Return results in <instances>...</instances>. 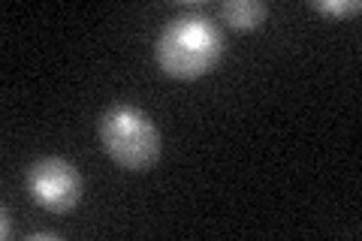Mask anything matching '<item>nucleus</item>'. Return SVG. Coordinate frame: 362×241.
Instances as JSON below:
<instances>
[{
    "label": "nucleus",
    "instance_id": "1",
    "mask_svg": "<svg viewBox=\"0 0 362 241\" xmlns=\"http://www.w3.org/2000/svg\"><path fill=\"white\" fill-rule=\"evenodd\" d=\"M223 54V37L209 16L190 13L173 18L157 40L154 57L160 70L178 82H194L206 76Z\"/></svg>",
    "mask_w": 362,
    "mask_h": 241
},
{
    "label": "nucleus",
    "instance_id": "2",
    "mask_svg": "<svg viewBox=\"0 0 362 241\" xmlns=\"http://www.w3.org/2000/svg\"><path fill=\"white\" fill-rule=\"evenodd\" d=\"M100 142L118 166L130 172H145L160 157V133L142 109L130 102H115L100 118Z\"/></svg>",
    "mask_w": 362,
    "mask_h": 241
},
{
    "label": "nucleus",
    "instance_id": "3",
    "mask_svg": "<svg viewBox=\"0 0 362 241\" xmlns=\"http://www.w3.org/2000/svg\"><path fill=\"white\" fill-rule=\"evenodd\" d=\"M28 193L45 211H73L82 199V175L64 157H42L28 169Z\"/></svg>",
    "mask_w": 362,
    "mask_h": 241
},
{
    "label": "nucleus",
    "instance_id": "4",
    "mask_svg": "<svg viewBox=\"0 0 362 241\" xmlns=\"http://www.w3.org/2000/svg\"><path fill=\"white\" fill-rule=\"evenodd\" d=\"M269 16V6L263 0H226L221 4V18L223 25H230L233 30H259Z\"/></svg>",
    "mask_w": 362,
    "mask_h": 241
},
{
    "label": "nucleus",
    "instance_id": "5",
    "mask_svg": "<svg viewBox=\"0 0 362 241\" xmlns=\"http://www.w3.org/2000/svg\"><path fill=\"white\" fill-rule=\"evenodd\" d=\"M311 6L323 16H356L362 9L359 0H314Z\"/></svg>",
    "mask_w": 362,
    "mask_h": 241
},
{
    "label": "nucleus",
    "instance_id": "6",
    "mask_svg": "<svg viewBox=\"0 0 362 241\" xmlns=\"http://www.w3.org/2000/svg\"><path fill=\"white\" fill-rule=\"evenodd\" d=\"M0 235L9 238V208H6V205H4V229H0Z\"/></svg>",
    "mask_w": 362,
    "mask_h": 241
}]
</instances>
